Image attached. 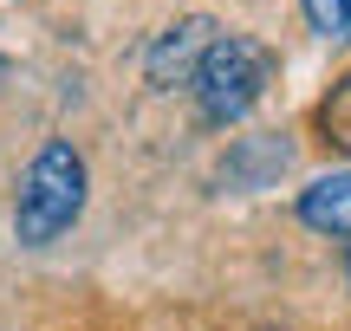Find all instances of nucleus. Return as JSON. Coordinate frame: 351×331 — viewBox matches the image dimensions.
I'll return each mask as SVG.
<instances>
[{"mask_svg":"<svg viewBox=\"0 0 351 331\" xmlns=\"http://www.w3.org/2000/svg\"><path fill=\"white\" fill-rule=\"evenodd\" d=\"M78 215H85V156H78L65 137H52L46 150L26 163V176H20L13 234H20L26 247H46V241H59Z\"/></svg>","mask_w":351,"mask_h":331,"instance_id":"nucleus-1","label":"nucleus"},{"mask_svg":"<svg viewBox=\"0 0 351 331\" xmlns=\"http://www.w3.org/2000/svg\"><path fill=\"white\" fill-rule=\"evenodd\" d=\"M267 85H274V52L247 33H215L202 65H195V78H189L202 124H241L261 104Z\"/></svg>","mask_w":351,"mask_h":331,"instance_id":"nucleus-2","label":"nucleus"},{"mask_svg":"<svg viewBox=\"0 0 351 331\" xmlns=\"http://www.w3.org/2000/svg\"><path fill=\"white\" fill-rule=\"evenodd\" d=\"M215 33H221V26H215L208 13H189V20L163 26V33H156V46H150V59H143V72H150V85H156V91H176V85H189Z\"/></svg>","mask_w":351,"mask_h":331,"instance_id":"nucleus-3","label":"nucleus"},{"mask_svg":"<svg viewBox=\"0 0 351 331\" xmlns=\"http://www.w3.org/2000/svg\"><path fill=\"white\" fill-rule=\"evenodd\" d=\"M300 221L319 234H351V169L345 176H319L300 195Z\"/></svg>","mask_w":351,"mask_h":331,"instance_id":"nucleus-4","label":"nucleus"},{"mask_svg":"<svg viewBox=\"0 0 351 331\" xmlns=\"http://www.w3.org/2000/svg\"><path fill=\"white\" fill-rule=\"evenodd\" d=\"M319 130H326V143H339V150L351 156V78H339L332 98L319 104Z\"/></svg>","mask_w":351,"mask_h":331,"instance_id":"nucleus-5","label":"nucleus"},{"mask_svg":"<svg viewBox=\"0 0 351 331\" xmlns=\"http://www.w3.org/2000/svg\"><path fill=\"white\" fill-rule=\"evenodd\" d=\"M306 20H313V33L326 39H351V0H300Z\"/></svg>","mask_w":351,"mask_h":331,"instance_id":"nucleus-6","label":"nucleus"}]
</instances>
